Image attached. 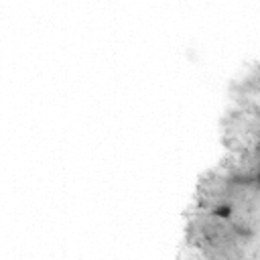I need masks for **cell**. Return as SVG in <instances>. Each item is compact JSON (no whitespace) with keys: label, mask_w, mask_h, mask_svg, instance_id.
Returning <instances> with one entry per match:
<instances>
[{"label":"cell","mask_w":260,"mask_h":260,"mask_svg":"<svg viewBox=\"0 0 260 260\" xmlns=\"http://www.w3.org/2000/svg\"><path fill=\"white\" fill-rule=\"evenodd\" d=\"M228 181L238 187H252V171L250 173H234V175H230Z\"/></svg>","instance_id":"2"},{"label":"cell","mask_w":260,"mask_h":260,"mask_svg":"<svg viewBox=\"0 0 260 260\" xmlns=\"http://www.w3.org/2000/svg\"><path fill=\"white\" fill-rule=\"evenodd\" d=\"M234 232H236L240 238H250V236H252V230H250L248 225H242V223H240V225H234Z\"/></svg>","instance_id":"3"},{"label":"cell","mask_w":260,"mask_h":260,"mask_svg":"<svg viewBox=\"0 0 260 260\" xmlns=\"http://www.w3.org/2000/svg\"><path fill=\"white\" fill-rule=\"evenodd\" d=\"M252 187L254 189H260V165L252 171Z\"/></svg>","instance_id":"4"},{"label":"cell","mask_w":260,"mask_h":260,"mask_svg":"<svg viewBox=\"0 0 260 260\" xmlns=\"http://www.w3.org/2000/svg\"><path fill=\"white\" fill-rule=\"evenodd\" d=\"M217 219H230L232 215H234V205L232 203H228V201H223V203H217L215 207H213V211H211Z\"/></svg>","instance_id":"1"}]
</instances>
